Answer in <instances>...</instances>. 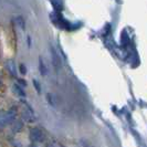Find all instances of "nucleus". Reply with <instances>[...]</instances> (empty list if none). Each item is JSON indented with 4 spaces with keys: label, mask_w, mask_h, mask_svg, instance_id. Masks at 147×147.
Masks as SVG:
<instances>
[{
    "label": "nucleus",
    "mask_w": 147,
    "mask_h": 147,
    "mask_svg": "<svg viewBox=\"0 0 147 147\" xmlns=\"http://www.w3.org/2000/svg\"><path fill=\"white\" fill-rule=\"evenodd\" d=\"M16 116H17V110L15 107L10 109L9 111L6 112V118H7V123L8 124H11L13 123V121L16 119Z\"/></svg>",
    "instance_id": "nucleus-4"
},
{
    "label": "nucleus",
    "mask_w": 147,
    "mask_h": 147,
    "mask_svg": "<svg viewBox=\"0 0 147 147\" xmlns=\"http://www.w3.org/2000/svg\"><path fill=\"white\" fill-rule=\"evenodd\" d=\"M22 117L24 118L27 122H32V121H34V113H33V111L31 110V107H30L29 105H27L26 110L23 111Z\"/></svg>",
    "instance_id": "nucleus-2"
},
{
    "label": "nucleus",
    "mask_w": 147,
    "mask_h": 147,
    "mask_svg": "<svg viewBox=\"0 0 147 147\" xmlns=\"http://www.w3.org/2000/svg\"><path fill=\"white\" fill-rule=\"evenodd\" d=\"M29 137L31 142H33V143H42L45 140V134L41 128L33 127V128L30 129Z\"/></svg>",
    "instance_id": "nucleus-1"
},
{
    "label": "nucleus",
    "mask_w": 147,
    "mask_h": 147,
    "mask_svg": "<svg viewBox=\"0 0 147 147\" xmlns=\"http://www.w3.org/2000/svg\"><path fill=\"white\" fill-rule=\"evenodd\" d=\"M39 70H40V73L42 74V75H45V74L48 73V67L45 65V63L42 60V58L39 59Z\"/></svg>",
    "instance_id": "nucleus-8"
},
{
    "label": "nucleus",
    "mask_w": 147,
    "mask_h": 147,
    "mask_svg": "<svg viewBox=\"0 0 147 147\" xmlns=\"http://www.w3.org/2000/svg\"><path fill=\"white\" fill-rule=\"evenodd\" d=\"M22 127V124H21V122H18V123H17V125H15L13 126V127H12V129H13V132H18V131H19V129H20V128H21Z\"/></svg>",
    "instance_id": "nucleus-10"
},
{
    "label": "nucleus",
    "mask_w": 147,
    "mask_h": 147,
    "mask_svg": "<svg viewBox=\"0 0 147 147\" xmlns=\"http://www.w3.org/2000/svg\"><path fill=\"white\" fill-rule=\"evenodd\" d=\"M7 118H6V111L0 110V129L5 128L7 125Z\"/></svg>",
    "instance_id": "nucleus-6"
},
{
    "label": "nucleus",
    "mask_w": 147,
    "mask_h": 147,
    "mask_svg": "<svg viewBox=\"0 0 147 147\" xmlns=\"http://www.w3.org/2000/svg\"><path fill=\"white\" fill-rule=\"evenodd\" d=\"M33 84L36 85V88H37L38 92H40V85H39V83L37 82V80H33Z\"/></svg>",
    "instance_id": "nucleus-12"
},
{
    "label": "nucleus",
    "mask_w": 147,
    "mask_h": 147,
    "mask_svg": "<svg viewBox=\"0 0 147 147\" xmlns=\"http://www.w3.org/2000/svg\"><path fill=\"white\" fill-rule=\"evenodd\" d=\"M13 91H15L16 93H17L19 96H21V97H24V96H26L24 90H23L21 86H19L18 84H15V85H13Z\"/></svg>",
    "instance_id": "nucleus-9"
},
{
    "label": "nucleus",
    "mask_w": 147,
    "mask_h": 147,
    "mask_svg": "<svg viewBox=\"0 0 147 147\" xmlns=\"http://www.w3.org/2000/svg\"><path fill=\"white\" fill-rule=\"evenodd\" d=\"M6 67H7L8 72L11 74L12 76H15L17 74V67H16V63L12 60H8L6 62Z\"/></svg>",
    "instance_id": "nucleus-5"
},
{
    "label": "nucleus",
    "mask_w": 147,
    "mask_h": 147,
    "mask_svg": "<svg viewBox=\"0 0 147 147\" xmlns=\"http://www.w3.org/2000/svg\"><path fill=\"white\" fill-rule=\"evenodd\" d=\"M50 51H51V59H52V63L55 67H59L61 66V59H60L59 54L57 53V51L54 50L53 47H50Z\"/></svg>",
    "instance_id": "nucleus-3"
},
{
    "label": "nucleus",
    "mask_w": 147,
    "mask_h": 147,
    "mask_svg": "<svg viewBox=\"0 0 147 147\" xmlns=\"http://www.w3.org/2000/svg\"><path fill=\"white\" fill-rule=\"evenodd\" d=\"M15 22L16 24L20 28L21 30H24L26 29V21H24V19L22 18L21 16H18V17H16L15 18Z\"/></svg>",
    "instance_id": "nucleus-7"
},
{
    "label": "nucleus",
    "mask_w": 147,
    "mask_h": 147,
    "mask_svg": "<svg viewBox=\"0 0 147 147\" xmlns=\"http://www.w3.org/2000/svg\"><path fill=\"white\" fill-rule=\"evenodd\" d=\"M20 73L21 74H26L27 73V69L23 64H20Z\"/></svg>",
    "instance_id": "nucleus-11"
},
{
    "label": "nucleus",
    "mask_w": 147,
    "mask_h": 147,
    "mask_svg": "<svg viewBox=\"0 0 147 147\" xmlns=\"http://www.w3.org/2000/svg\"><path fill=\"white\" fill-rule=\"evenodd\" d=\"M28 147H37V146H34V145H30V146H28Z\"/></svg>",
    "instance_id": "nucleus-13"
}]
</instances>
